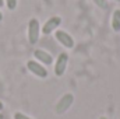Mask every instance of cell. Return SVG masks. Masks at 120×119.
Returning a JSON list of instances; mask_svg holds the SVG:
<instances>
[{
	"label": "cell",
	"instance_id": "1",
	"mask_svg": "<svg viewBox=\"0 0 120 119\" xmlns=\"http://www.w3.org/2000/svg\"><path fill=\"white\" fill-rule=\"evenodd\" d=\"M73 104H74V95L71 92H66L64 95H61V98L57 101V104L55 107V112L57 115H63V114H66L71 108Z\"/></svg>",
	"mask_w": 120,
	"mask_h": 119
},
{
	"label": "cell",
	"instance_id": "2",
	"mask_svg": "<svg viewBox=\"0 0 120 119\" xmlns=\"http://www.w3.org/2000/svg\"><path fill=\"white\" fill-rule=\"evenodd\" d=\"M39 35H41V24L38 18H31L28 23V41L31 45L38 44Z\"/></svg>",
	"mask_w": 120,
	"mask_h": 119
},
{
	"label": "cell",
	"instance_id": "3",
	"mask_svg": "<svg viewBox=\"0 0 120 119\" xmlns=\"http://www.w3.org/2000/svg\"><path fill=\"white\" fill-rule=\"evenodd\" d=\"M55 38H56V41L59 42L60 45L64 46L66 49H73L74 48V38L68 32H66L63 30H56L55 31Z\"/></svg>",
	"mask_w": 120,
	"mask_h": 119
},
{
	"label": "cell",
	"instance_id": "4",
	"mask_svg": "<svg viewBox=\"0 0 120 119\" xmlns=\"http://www.w3.org/2000/svg\"><path fill=\"white\" fill-rule=\"evenodd\" d=\"M67 66H68V55L66 52H61V53H59L57 59L55 62V74L57 77L64 76V73L67 70Z\"/></svg>",
	"mask_w": 120,
	"mask_h": 119
},
{
	"label": "cell",
	"instance_id": "5",
	"mask_svg": "<svg viewBox=\"0 0 120 119\" xmlns=\"http://www.w3.org/2000/svg\"><path fill=\"white\" fill-rule=\"evenodd\" d=\"M27 67H28V70H30L32 74H35V76L39 77V79H46V77H48V70H46V67H45L42 63H39L38 60H28V62H27Z\"/></svg>",
	"mask_w": 120,
	"mask_h": 119
},
{
	"label": "cell",
	"instance_id": "6",
	"mask_svg": "<svg viewBox=\"0 0 120 119\" xmlns=\"http://www.w3.org/2000/svg\"><path fill=\"white\" fill-rule=\"evenodd\" d=\"M60 24H61V18H60L59 16H53V17H50V18L41 27V32H42L43 35H50L52 32H55V31L57 30V27H59Z\"/></svg>",
	"mask_w": 120,
	"mask_h": 119
},
{
	"label": "cell",
	"instance_id": "7",
	"mask_svg": "<svg viewBox=\"0 0 120 119\" xmlns=\"http://www.w3.org/2000/svg\"><path fill=\"white\" fill-rule=\"evenodd\" d=\"M34 58L38 60L39 63H42L43 66H50V64H53V58H52V55H50L49 52L43 51V49H36V51L34 52Z\"/></svg>",
	"mask_w": 120,
	"mask_h": 119
},
{
	"label": "cell",
	"instance_id": "8",
	"mask_svg": "<svg viewBox=\"0 0 120 119\" xmlns=\"http://www.w3.org/2000/svg\"><path fill=\"white\" fill-rule=\"evenodd\" d=\"M110 27L115 32H120V8L113 10L112 18H110Z\"/></svg>",
	"mask_w": 120,
	"mask_h": 119
},
{
	"label": "cell",
	"instance_id": "9",
	"mask_svg": "<svg viewBox=\"0 0 120 119\" xmlns=\"http://www.w3.org/2000/svg\"><path fill=\"white\" fill-rule=\"evenodd\" d=\"M99 8H102V10H108L109 8V3H108V0H92Z\"/></svg>",
	"mask_w": 120,
	"mask_h": 119
},
{
	"label": "cell",
	"instance_id": "10",
	"mask_svg": "<svg viewBox=\"0 0 120 119\" xmlns=\"http://www.w3.org/2000/svg\"><path fill=\"white\" fill-rule=\"evenodd\" d=\"M6 6L8 10H15L17 7V0H6Z\"/></svg>",
	"mask_w": 120,
	"mask_h": 119
},
{
	"label": "cell",
	"instance_id": "11",
	"mask_svg": "<svg viewBox=\"0 0 120 119\" xmlns=\"http://www.w3.org/2000/svg\"><path fill=\"white\" fill-rule=\"evenodd\" d=\"M14 119H32V118H30L28 115H25L22 112H15L14 114Z\"/></svg>",
	"mask_w": 120,
	"mask_h": 119
},
{
	"label": "cell",
	"instance_id": "12",
	"mask_svg": "<svg viewBox=\"0 0 120 119\" xmlns=\"http://www.w3.org/2000/svg\"><path fill=\"white\" fill-rule=\"evenodd\" d=\"M3 107H4V105H3V102H1V101H0V111H1V109H3Z\"/></svg>",
	"mask_w": 120,
	"mask_h": 119
},
{
	"label": "cell",
	"instance_id": "13",
	"mask_svg": "<svg viewBox=\"0 0 120 119\" xmlns=\"http://www.w3.org/2000/svg\"><path fill=\"white\" fill-rule=\"evenodd\" d=\"M3 6H4V1H3V0H0V7H3Z\"/></svg>",
	"mask_w": 120,
	"mask_h": 119
},
{
	"label": "cell",
	"instance_id": "14",
	"mask_svg": "<svg viewBox=\"0 0 120 119\" xmlns=\"http://www.w3.org/2000/svg\"><path fill=\"white\" fill-rule=\"evenodd\" d=\"M3 20V14H1V11H0V21Z\"/></svg>",
	"mask_w": 120,
	"mask_h": 119
},
{
	"label": "cell",
	"instance_id": "15",
	"mask_svg": "<svg viewBox=\"0 0 120 119\" xmlns=\"http://www.w3.org/2000/svg\"><path fill=\"white\" fill-rule=\"evenodd\" d=\"M99 119H108V118H106V116H101Z\"/></svg>",
	"mask_w": 120,
	"mask_h": 119
},
{
	"label": "cell",
	"instance_id": "16",
	"mask_svg": "<svg viewBox=\"0 0 120 119\" xmlns=\"http://www.w3.org/2000/svg\"><path fill=\"white\" fill-rule=\"evenodd\" d=\"M112 1H116V3H120V0H112Z\"/></svg>",
	"mask_w": 120,
	"mask_h": 119
},
{
	"label": "cell",
	"instance_id": "17",
	"mask_svg": "<svg viewBox=\"0 0 120 119\" xmlns=\"http://www.w3.org/2000/svg\"><path fill=\"white\" fill-rule=\"evenodd\" d=\"M0 119H4V116H3V115H1V114H0Z\"/></svg>",
	"mask_w": 120,
	"mask_h": 119
}]
</instances>
